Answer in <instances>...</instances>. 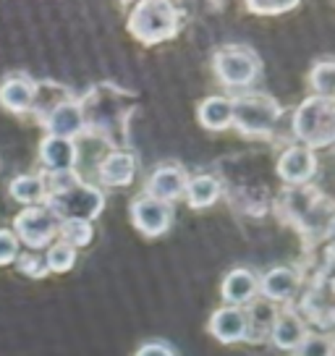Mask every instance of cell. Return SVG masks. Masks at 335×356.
<instances>
[{
    "mask_svg": "<svg viewBox=\"0 0 335 356\" xmlns=\"http://www.w3.org/2000/svg\"><path fill=\"white\" fill-rule=\"evenodd\" d=\"M129 218L139 234H145L147 238H157V236L168 234V228L173 222V204L139 194L129 204Z\"/></svg>",
    "mask_w": 335,
    "mask_h": 356,
    "instance_id": "cell-7",
    "label": "cell"
},
{
    "mask_svg": "<svg viewBox=\"0 0 335 356\" xmlns=\"http://www.w3.org/2000/svg\"><path fill=\"white\" fill-rule=\"evenodd\" d=\"M197 118L207 131H225L231 129L234 121V97H223V95H213L204 97L197 108Z\"/></svg>",
    "mask_w": 335,
    "mask_h": 356,
    "instance_id": "cell-18",
    "label": "cell"
},
{
    "mask_svg": "<svg viewBox=\"0 0 335 356\" xmlns=\"http://www.w3.org/2000/svg\"><path fill=\"white\" fill-rule=\"evenodd\" d=\"M37 102V81L24 74H11L0 84V108H6L13 115L29 113Z\"/></svg>",
    "mask_w": 335,
    "mask_h": 356,
    "instance_id": "cell-13",
    "label": "cell"
},
{
    "mask_svg": "<svg viewBox=\"0 0 335 356\" xmlns=\"http://www.w3.org/2000/svg\"><path fill=\"white\" fill-rule=\"evenodd\" d=\"M280 105L275 97L262 95V92H246L241 97H234V121L236 126L246 136H259V139H270L275 134V126L280 123Z\"/></svg>",
    "mask_w": 335,
    "mask_h": 356,
    "instance_id": "cell-4",
    "label": "cell"
},
{
    "mask_svg": "<svg viewBox=\"0 0 335 356\" xmlns=\"http://www.w3.org/2000/svg\"><path fill=\"white\" fill-rule=\"evenodd\" d=\"M58 236H60L58 241L74 246V249H81V246L92 244L95 228H92V222H84V220H60V225H58Z\"/></svg>",
    "mask_w": 335,
    "mask_h": 356,
    "instance_id": "cell-23",
    "label": "cell"
},
{
    "mask_svg": "<svg viewBox=\"0 0 335 356\" xmlns=\"http://www.w3.org/2000/svg\"><path fill=\"white\" fill-rule=\"evenodd\" d=\"M246 312V323H249V335H246V341H252V338H262V333H270V327L275 323V317H278V309H275V304H270V301H252L249 307H244Z\"/></svg>",
    "mask_w": 335,
    "mask_h": 356,
    "instance_id": "cell-21",
    "label": "cell"
},
{
    "mask_svg": "<svg viewBox=\"0 0 335 356\" xmlns=\"http://www.w3.org/2000/svg\"><path fill=\"white\" fill-rule=\"evenodd\" d=\"M309 84L314 89V97H325L333 100V87H335V63L330 58H322L312 66L309 74Z\"/></svg>",
    "mask_w": 335,
    "mask_h": 356,
    "instance_id": "cell-22",
    "label": "cell"
},
{
    "mask_svg": "<svg viewBox=\"0 0 335 356\" xmlns=\"http://www.w3.org/2000/svg\"><path fill=\"white\" fill-rule=\"evenodd\" d=\"M40 160L47 173H66L76 170L79 147L74 139H60V136H45L40 142Z\"/></svg>",
    "mask_w": 335,
    "mask_h": 356,
    "instance_id": "cell-14",
    "label": "cell"
},
{
    "mask_svg": "<svg viewBox=\"0 0 335 356\" xmlns=\"http://www.w3.org/2000/svg\"><path fill=\"white\" fill-rule=\"evenodd\" d=\"M213 71L218 81L228 89H246L259 76L262 63L257 53L246 44H225L213 58Z\"/></svg>",
    "mask_w": 335,
    "mask_h": 356,
    "instance_id": "cell-5",
    "label": "cell"
},
{
    "mask_svg": "<svg viewBox=\"0 0 335 356\" xmlns=\"http://www.w3.org/2000/svg\"><path fill=\"white\" fill-rule=\"evenodd\" d=\"M307 333H309V330H307V323H304L302 317L293 309H283V312H278V317H275V323L270 327L268 338L272 341L275 348H280V351H293V348L304 341Z\"/></svg>",
    "mask_w": 335,
    "mask_h": 356,
    "instance_id": "cell-17",
    "label": "cell"
},
{
    "mask_svg": "<svg viewBox=\"0 0 335 356\" xmlns=\"http://www.w3.org/2000/svg\"><path fill=\"white\" fill-rule=\"evenodd\" d=\"M58 225L60 220L47 204H32V207H22V212L13 218V236L19 238V244L37 252V249H47L56 241Z\"/></svg>",
    "mask_w": 335,
    "mask_h": 356,
    "instance_id": "cell-6",
    "label": "cell"
},
{
    "mask_svg": "<svg viewBox=\"0 0 335 356\" xmlns=\"http://www.w3.org/2000/svg\"><path fill=\"white\" fill-rule=\"evenodd\" d=\"M333 338L325 333H307L304 341L291 354L293 356H333Z\"/></svg>",
    "mask_w": 335,
    "mask_h": 356,
    "instance_id": "cell-25",
    "label": "cell"
},
{
    "mask_svg": "<svg viewBox=\"0 0 335 356\" xmlns=\"http://www.w3.org/2000/svg\"><path fill=\"white\" fill-rule=\"evenodd\" d=\"M8 194H11V200L19 202L22 207L45 204V176H37V173L16 176L11 184H8Z\"/></svg>",
    "mask_w": 335,
    "mask_h": 356,
    "instance_id": "cell-20",
    "label": "cell"
},
{
    "mask_svg": "<svg viewBox=\"0 0 335 356\" xmlns=\"http://www.w3.org/2000/svg\"><path fill=\"white\" fill-rule=\"evenodd\" d=\"M278 176L288 184V186H304L309 184L317 173V155L312 149H307L302 145H291L283 149V155L278 157Z\"/></svg>",
    "mask_w": 335,
    "mask_h": 356,
    "instance_id": "cell-9",
    "label": "cell"
},
{
    "mask_svg": "<svg viewBox=\"0 0 335 356\" xmlns=\"http://www.w3.org/2000/svg\"><path fill=\"white\" fill-rule=\"evenodd\" d=\"M249 13H257V16H278V13H288L293 8H299L296 0H283V3H270V0H249L246 3Z\"/></svg>",
    "mask_w": 335,
    "mask_h": 356,
    "instance_id": "cell-27",
    "label": "cell"
},
{
    "mask_svg": "<svg viewBox=\"0 0 335 356\" xmlns=\"http://www.w3.org/2000/svg\"><path fill=\"white\" fill-rule=\"evenodd\" d=\"M42 259H45V265H47V273L63 275V273H68L71 267L76 265V249L63 244V241H53V244L47 246V252Z\"/></svg>",
    "mask_w": 335,
    "mask_h": 356,
    "instance_id": "cell-24",
    "label": "cell"
},
{
    "mask_svg": "<svg viewBox=\"0 0 335 356\" xmlns=\"http://www.w3.org/2000/svg\"><path fill=\"white\" fill-rule=\"evenodd\" d=\"M220 296H223L225 307H241V309L249 307L259 296L257 273L249 267H234L231 273H225L223 283H220Z\"/></svg>",
    "mask_w": 335,
    "mask_h": 356,
    "instance_id": "cell-11",
    "label": "cell"
},
{
    "mask_svg": "<svg viewBox=\"0 0 335 356\" xmlns=\"http://www.w3.org/2000/svg\"><path fill=\"white\" fill-rule=\"evenodd\" d=\"M220 191H223L220 178L213 176V173H199V176L189 178L183 197H186L191 210H207L220 200Z\"/></svg>",
    "mask_w": 335,
    "mask_h": 356,
    "instance_id": "cell-19",
    "label": "cell"
},
{
    "mask_svg": "<svg viewBox=\"0 0 335 356\" xmlns=\"http://www.w3.org/2000/svg\"><path fill=\"white\" fill-rule=\"evenodd\" d=\"M293 136L307 149H322L330 147L335 139V105L325 97H307L293 113Z\"/></svg>",
    "mask_w": 335,
    "mask_h": 356,
    "instance_id": "cell-3",
    "label": "cell"
},
{
    "mask_svg": "<svg viewBox=\"0 0 335 356\" xmlns=\"http://www.w3.org/2000/svg\"><path fill=\"white\" fill-rule=\"evenodd\" d=\"M16 270L26 275V278H34V280H42L47 275V265L42 254H37V252H24V254L16 257Z\"/></svg>",
    "mask_w": 335,
    "mask_h": 356,
    "instance_id": "cell-26",
    "label": "cell"
},
{
    "mask_svg": "<svg viewBox=\"0 0 335 356\" xmlns=\"http://www.w3.org/2000/svg\"><path fill=\"white\" fill-rule=\"evenodd\" d=\"M186 184H189V176H186V170L181 165H157L149 173V178H147L145 194L152 197V200L173 204L176 200L183 197Z\"/></svg>",
    "mask_w": 335,
    "mask_h": 356,
    "instance_id": "cell-10",
    "label": "cell"
},
{
    "mask_svg": "<svg viewBox=\"0 0 335 356\" xmlns=\"http://www.w3.org/2000/svg\"><path fill=\"white\" fill-rule=\"evenodd\" d=\"M299 283H302V278L293 267H272L259 278V293L270 304L291 301L299 291Z\"/></svg>",
    "mask_w": 335,
    "mask_h": 356,
    "instance_id": "cell-15",
    "label": "cell"
},
{
    "mask_svg": "<svg viewBox=\"0 0 335 356\" xmlns=\"http://www.w3.org/2000/svg\"><path fill=\"white\" fill-rule=\"evenodd\" d=\"M97 176L105 186H113V189L129 186L136 176V157L126 149H113L111 155H105L100 160Z\"/></svg>",
    "mask_w": 335,
    "mask_h": 356,
    "instance_id": "cell-16",
    "label": "cell"
},
{
    "mask_svg": "<svg viewBox=\"0 0 335 356\" xmlns=\"http://www.w3.org/2000/svg\"><path fill=\"white\" fill-rule=\"evenodd\" d=\"M19 238L13 236V231L8 228H0V267L13 265L16 257H19Z\"/></svg>",
    "mask_w": 335,
    "mask_h": 356,
    "instance_id": "cell-28",
    "label": "cell"
},
{
    "mask_svg": "<svg viewBox=\"0 0 335 356\" xmlns=\"http://www.w3.org/2000/svg\"><path fill=\"white\" fill-rule=\"evenodd\" d=\"M134 356H179L165 341H149V343L139 346V351Z\"/></svg>",
    "mask_w": 335,
    "mask_h": 356,
    "instance_id": "cell-29",
    "label": "cell"
},
{
    "mask_svg": "<svg viewBox=\"0 0 335 356\" xmlns=\"http://www.w3.org/2000/svg\"><path fill=\"white\" fill-rule=\"evenodd\" d=\"M40 121L45 126L47 136H60V139H74V142L87 129L84 108L76 100H58Z\"/></svg>",
    "mask_w": 335,
    "mask_h": 356,
    "instance_id": "cell-8",
    "label": "cell"
},
{
    "mask_svg": "<svg viewBox=\"0 0 335 356\" xmlns=\"http://www.w3.org/2000/svg\"><path fill=\"white\" fill-rule=\"evenodd\" d=\"M207 330L215 341L231 346V343H241L249 335V323H246V312L241 307H218L207 323Z\"/></svg>",
    "mask_w": 335,
    "mask_h": 356,
    "instance_id": "cell-12",
    "label": "cell"
},
{
    "mask_svg": "<svg viewBox=\"0 0 335 356\" xmlns=\"http://www.w3.org/2000/svg\"><path fill=\"white\" fill-rule=\"evenodd\" d=\"M45 204L58 220L92 222L105 210V194L92 184H84L76 170L45 173Z\"/></svg>",
    "mask_w": 335,
    "mask_h": 356,
    "instance_id": "cell-1",
    "label": "cell"
},
{
    "mask_svg": "<svg viewBox=\"0 0 335 356\" xmlns=\"http://www.w3.org/2000/svg\"><path fill=\"white\" fill-rule=\"evenodd\" d=\"M129 32L142 44L173 40L181 29V11L165 0H142L129 11Z\"/></svg>",
    "mask_w": 335,
    "mask_h": 356,
    "instance_id": "cell-2",
    "label": "cell"
}]
</instances>
